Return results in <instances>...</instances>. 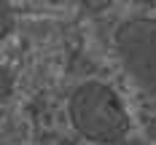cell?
I'll use <instances>...</instances> for the list:
<instances>
[{"label":"cell","mask_w":156,"mask_h":145,"mask_svg":"<svg viewBox=\"0 0 156 145\" xmlns=\"http://www.w3.org/2000/svg\"><path fill=\"white\" fill-rule=\"evenodd\" d=\"M119 145H140V143H119Z\"/></svg>","instance_id":"5b68a950"},{"label":"cell","mask_w":156,"mask_h":145,"mask_svg":"<svg viewBox=\"0 0 156 145\" xmlns=\"http://www.w3.org/2000/svg\"><path fill=\"white\" fill-rule=\"evenodd\" d=\"M11 30H14V11H11V5L0 3V43L5 40V35Z\"/></svg>","instance_id":"3957f363"},{"label":"cell","mask_w":156,"mask_h":145,"mask_svg":"<svg viewBox=\"0 0 156 145\" xmlns=\"http://www.w3.org/2000/svg\"><path fill=\"white\" fill-rule=\"evenodd\" d=\"M145 134H148V140H154V143H156V116L145 124Z\"/></svg>","instance_id":"277c9868"},{"label":"cell","mask_w":156,"mask_h":145,"mask_svg":"<svg viewBox=\"0 0 156 145\" xmlns=\"http://www.w3.org/2000/svg\"><path fill=\"white\" fill-rule=\"evenodd\" d=\"M116 51L126 75L156 99V16H132L119 24Z\"/></svg>","instance_id":"7a4b0ae2"},{"label":"cell","mask_w":156,"mask_h":145,"mask_svg":"<svg viewBox=\"0 0 156 145\" xmlns=\"http://www.w3.org/2000/svg\"><path fill=\"white\" fill-rule=\"evenodd\" d=\"M67 118L83 140L97 145L124 143L132 126L124 99L102 81H86L67 97Z\"/></svg>","instance_id":"6da1fadb"}]
</instances>
